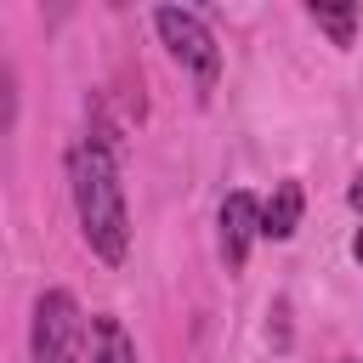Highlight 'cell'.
Instances as JSON below:
<instances>
[{"mask_svg": "<svg viewBox=\"0 0 363 363\" xmlns=\"http://www.w3.org/2000/svg\"><path fill=\"white\" fill-rule=\"evenodd\" d=\"M68 193H74V216L91 255L119 267L130 250V210H125V182H119L108 136H85L68 147Z\"/></svg>", "mask_w": 363, "mask_h": 363, "instance_id": "1", "label": "cell"}, {"mask_svg": "<svg viewBox=\"0 0 363 363\" xmlns=\"http://www.w3.org/2000/svg\"><path fill=\"white\" fill-rule=\"evenodd\" d=\"M28 363H85V318L68 289H45L28 323Z\"/></svg>", "mask_w": 363, "mask_h": 363, "instance_id": "2", "label": "cell"}, {"mask_svg": "<svg viewBox=\"0 0 363 363\" xmlns=\"http://www.w3.org/2000/svg\"><path fill=\"white\" fill-rule=\"evenodd\" d=\"M153 28H159L164 51L199 79V91H210L216 74H221V45H216L210 23H204L199 11H187V6H159V11H153Z\"/></svg>", "mask_w": 363, "mask_h": 363, "instance_id": "3", "label": "cell"}, {"mask_svg": "<svg viewBox=\"0 0 363 363\" xmlns=\"http://www.w3.org/2000/svg\"><path fill=\"white\" fill-rule=\"evenodd\" d=\"M216 238H221V261H227V272H238L244 261H250V244L261 238V204H255V193H227L221 199V216H216Z\"/></svg>", "mask_w": 363, "mask_h": 363, "instance_id": "4", "label": "cell"}, {"mask_svg": "<svg viewBox=\"0 0 363 363\" xmlns=\"http://www.w3.org/2000/svg\"><path fill=\"white\" fill-rule=\"evenodd\" d=\"M85 363H136V340L113 312H96L85 323Z\"/></svg>", "mask_w": 363, "mask_h": 363, "instance_id": "5", "label": "cell"}, {"mask_svg": "<svg viewBox=\"0 0 363 363\" xmlns=\"http://www.w3.org/2000/svg\"><path fill=\"white\" fill-rule=\"evenodd\" d=\"M301 210H306V193H301V182H278V187H272V199L261 204V238H272V244L295 238V227H301Z\"/></svg>", "mask_w": 363, "mask_h": 363, "instance_id": "6", "label": "cell"}, {"mask_svg": "<svg viewBox=\"0 0 363 363\" xmlns=\"http://www.w3.org/2000/svg\"><path fill=\"white\" fill-rule=\"evenodd\" d=\"M306 17H312L335 45H352V34H357V6H312Z\"/></svg>", "mask_w": 363, "mask_h": 363, "instance_id": "7", "label": "cell"}, {"mask_svg": "<svg viewBox=\"0 0 363 363\" xmlns=\"http://www.w3.org/2000/svg\"><path fill=\"white\" fill-rule=\"evenodd\" d=\"M17 125V74H11V62H0V130H11Z\"/></svg>", "mask_w": 363, "mask_h": 363, "instance_id": "8", "label": "cell"}, {"mask_svg": "<svg viewBox=\"0 0 363 363\" xmlns=\"http://www.w3.org/2000/svg\"><path fill=\"white\" fill-rule=\"evenodd\" d=\"M346 199H352V204H357V210H363V176H357V182H352V187H346Z\"/></svg>", "mask_w": 363, "mask_h": 363, "instance_id": "9", "label": "cell"}, {"mask_svg": "<svg viewBox=\"0 0 363 363\" xmlns=\"http://www.w3.org/2000/svg\"><path fill=\"white\" fill-rule=\"evenodd\" d=\"M352 261L363 267V227H357V238H352Z\"/></svg>", "mask_w": 363, "mask_h": 363, "instance_id": "10", "label": "cell"}, {"mask_svg": "<svg viewBox=\"0 0 363 363\" xmlns=\"http://www.w3.org/2000/svg\"><path fill=\"white\" fill-rule=\"evenodd\" d=\"M340 363H357V357H340Z\"/></svg>", "mask_w": 363, "mask_h": 363, "instance_id": "11", "label": "cell"}]
</instances>
